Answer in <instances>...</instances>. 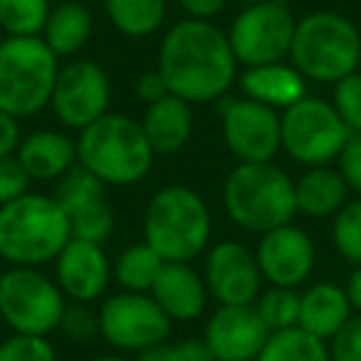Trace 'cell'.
Here are the masks:
<instances>
[{
	"instance_id": "cell-25",
	"label": "cell",
	"mask_w": 361,
	"mask_h": 361,
	"mask_svg": "<svg viewBox=\"0 0 361 361\" xmlns=\"http://www.w3.org/2000/svg\"><path fill=\"white\" fill-rule=\"evenodd\" d=\"M92 27H94V18L90 8L70 0L52 8L40 37L57 57H75L90 42Z\"/></svg>"
},
{
	"instance_id": "cell-29",
	"label": "cell",
	"mask_w": 361,
	"mask_h": 361,
	"mask_svg": "<svg viewBox=\"0 0 361 361\" xmlns=\"http://www.w3.org/2000/svg\"><path fill=\"white\" fill-rule=\"evenodd\" d=\"M50 11V0H0V30L6 37H40Z\"/></svg>"
},
{
	"instance_id": "cell-23",
	"label": "cell",
	"mask_w": 361,
	"mask_h": 361,
	"mask_svg": "<svg viewBox=\"0 0 361 361\" xmlns=\"http://www.w3.org/2000/svg\"><path fill=\"white\" fill-rule=\"evenodd\" d=\"M354 314L346 297L344 287L336 282H317L300 292V329L317 336L322 341H329L341 329L349 317Z\"/></svg>"
},
{
	"instance_id": "cell-7",
	"label": "cell",
	"mask_w": 361,
	"mask_h": 361,
	"mask_svg": "<svg viewBox=\"0 0 361 361\" xmlns=\"http://www.w3.org/2000/svg\"><path fill=\"white\" fill-rule=\"evenodd\" d=\"M60 57L42 37H3L0 42V109L16 119L50 106Z\"/></svg>"
},
{
	"instance_id": "cell-40",
	"label": "cell",
	"mask_w": 361,
	"mask_h": 361,
	"mask_svg": "<svg viewBox=\"0 0 361 361\" xmlns=\"http://www.w3.org/2000/svg\"><path fill=\"white\" fill-rule=\"evenodd\" d=\"M166 356L169 361H213L203 339H183L178 344H169Z\"/></svg>"
},
{
	"instance_id": "cell-31",
	"label": "cell",
	"mask_w": 361,
	"mask_h": 361,
	"mask_svg": "<svg viewBox=\"0 0 361 361\" xmlns=\"http://www.w3.org/2000/svg\"><path fill=\"white\" fill-rule=\"evenodd\" d=\"M331 243L334 250L349 265H361V198L346 201L331 218Z\"/></svg>"
},
{
	"instance_id": "cell-48",
	"label": "cell",
	"mask_w": 361,
	"mask_h": 361,
	"mask_svg": "<svg viewBox=\"0 0 361 361\" xmlns=\"http://www.w3.org/2000/svg\"><path fill=\"white\" fill-rule=\"evenodd\" d=\"M0 344H3V339H0Z\"/></svg>"
},
{
	"instance_id": "cell-3",
	"label": "cell",
	"mask_w": 361,
	"mask_h": 361,
	"mask_svg": "<svg viewBox=\"0 0 361 361\" xmlns=\"http://www.w3.org/2000/svg\"><path fill=\"white\" fill-rule=\"evenodd\" d=\"M70 240V221L52 196L27 191L0 206V257L11 267L55 262Z\"/></svg>"
},
{
	"instance_id": "cell-24",
	"label": "cell",
	"mask_w": 361,
	"mask_h": 361,
	"mask_svg": "<svg viewBox=\"0 0 361 361\" xmlns=\"http://www.w3.org/2000/svg\"><path fill=\"white\" fill-rule=\"evenodd\" d=\"M346 201H349V188L331 164L312 166L295 180L297 213L307 218H334V213Z\"/></svg>"
},
{
	"instance_id": "cell-9",
	"label": "cell",
	"mask_w": 361,
	"mask_h": 361,
	"mask_svg": "<svg viewBox=\"0 0 361 361\" xmlns=\"http://www.w3.org/2000/svg\"><path fill=\"white\" fill-rule=\"evenodd\" d=\"M67 297L37 267H8L0 275V317L16 334L47 336L60 329Z\"/></svg>"
},
{
	"instance_id": "cell-16",
	"label": "cell",
	"mask_w": 361,
	"mask_h": 361,
	"mask_svg": "<svg viewBox=\"0 0 361 361\" xmlns=\"http://www.w3.org/2000/svg\"><path fill=\"white\" fill-rule=\"evenodd\" d=\"M260 275L272 287H297L312 275L317 262V247L310 233L295 223H287L260 235L255 247Z\"/></svg>"
},
{
	"instance_id": "cell-15",
	"label": "cell",
	"mask_w": 361,
	"mask_h": 361,
	"mask_svg": "<svg viewBox=\"0 0 361 361\" xmlns=\"http://www.w3.org/2000/svg\"><path fill=\"white\" fill-rule=\"evenodd\" d=\"M208 295L221 305H255L262 292V275L255 252L235 240H221L203 262Z\"/></svg>"
},
{
	"instance_id": "cell-11",
	"label": "cell",
	"mask_w": 361,
	"mask_h": 361,
	"mask_svg": "<svg viewBox=\"0 0 361 361\" xmlns=\"http://www.w3.org/2000/svg\"><path fill=\"white\" fill-rule=\"evenodd\" d=\"M99 334L114 349L139 354L169 339L171 319L164 314L149 292H124L102 302L97 312Z\"/></svg>"
},
{
	"instance_id": "cell-14",
	"label": "cell",
	"mask_w": 361,
	"mask_h": 361,
	"mask_svg": "<svg viewBox=\"0 0 361 361\" xmlns=\"http://www.w3.org/2000/svg\"><path fill=\"white\" fill-rule=\"evenodd\" d=\"M52 198L70 221L72 238L104 245L114 233V211L106 201V186L99 178L80 169L62 176Z\"/></svg>"
},
{
	"instance_id": "cell-38",
	"label": "cell",
	"mask_w": 361,
	"mask_h": 361,
	"mask_svg": "<svg viewBox=\"0 0 361 361\" xmlns=\"http://www.w3.org/2000/svg\"><path fill=\"white\" fill-rule=\"evenodd\" d=\"M20 141H23L20 119H16V116H11L8 111L0 109V159L16 156Z\"/></svg>"
},
{
	"instance_id": "cell-43",
	"label": "cell",
	"mask_w": 361,
	"mask_h": 361,
	"mask_svg": "<svg viewBox=\"0 0 361 361\" xmlns=\"http://www.w3.org/2000/svg\"><path fill=\"white\" fill-rule=\"evenodd\" d=\"M166 349H169V341H161V344L149 346V349L139 351L134 361H169V356H166Z\"/></svg>"
},
{
	"instance_id": "cell-39",
	"label": "cell",
	"mask_w": 361,
	"mask_h": 361,
	"mask_svg": "<svg viewBox=\"0 0 361 361\" xmlns=\"http://www.w3.org/2000/svg\"><path fill=\"white\" fill-rule=\"evenodd\" d=\"M134 94L139 97L141 102L151 104V102L161 99V97L171 94V92H169V87H166L164 77L159 75V70H149V72H144V75L136 77V82H134Z\"/></svg>"
},
{
	"instance_id": "cell-30",
	"label": "cell",
	"mask_w": 361,
	"mask_h": 361,
	"mask_svg": "<svg viewBox=\"0 0 361 361\" xmlns=\"http://www.w3.org/2000/svg\"><path fill=\"white\" fill-rule=\"evenodd\" d=\"M255 310L270 334L295 329L300 324V292L292 287H270L267 292H260V297L255 300Z\"/></svg>"
},
{
	"instance_id": "cell-21",
	"label": "cell",
	"mask_w": 361,
	"mask_h": 361,
	"mask_svg": "<svg viewBox=\"0 0 361 361\" xmlns=\"http://www.w3.org/2000/svg\"><path fill=\"white\" fill-rule=\"evenodd\" d=\"M141 129L149 139L154 154H178L191 141L193 134V109L186 99L166 94L146 104L141 116Z\"/></svg>"
},
{
	"instance_id": "cell-13",
	"label": "cell",
	"mask_w": 361,
	"mask_h": 361,
	"mask_svg": "<svg viewBox=\"0 0 361 361\" xmlns=\"http://www.w3.org/2000/svg\"><path fill=\"white\" fill-rule=\"evenodd\" d=\"M223 102V141L238 164L275 161V156L282 151L280 111L247 97Z\"/></svg>"
},
{
	"instance_id": "cell-34",
	"label": "cell",
	"mask_w": 361,
	"mask_h": 361,
	"mask_svg": "<svg viewBox=\"0 0 361 361\" xmlns=\"http://www.w3.org/2000/svg\"><path fill=\"white\" fill-rule=\"evenodd\" d=\"M331 361H361V314H351L326 341Z\"/></svg>"
},
{
	"instance_id": "cell-17",
	"label": "cell",
	"mask_w": 361,
	"mask_h": 361,
	"mask_svg": "<svg viewBox=\"0 0 361 361\" xmlns=\"http://www.w3.org/2000/svg\"><path fill=\"white\" fill-rule=\"evenodd\" d=\"M267 339L270 329L255 305H221L203 331V341L216 361H255Z\"/></svg>"
},
{
	"instance_id": "cell-32",
	"label": "cell",
	"mask_w": 361,
	"mask_h": 361,
	"mask_svg": "<svg viewBox=\"0 0 361 361\" xmlns=\"http://www.w3.org/2000/svg\"><path fill=\"white\" fill-rule=\"evenodd\" d=\"M331 104L351 134L361 136V72L341 77L331 90Z\"/></svg>"
},
{
	"instance_id": "cell-47",
	"label": "cell",
	"mask_w": 361,
	"mask_h": 361,
	"mask_svg": "<svg viewBox=\"0 0 361 361\" xmlns=\"http://www.w3.org/2000/svg\"><path fill=\"white\" fill-rule=\"evenodd\" d=\"M3 37H6V35H3V30H0V42H3Z\"/></svg>"
},
{
	"instance_id": "cell-33",
	"label": "cell",
	"mask_w": 361,
	"mask_h": 361,
	"mask_svg": "<svg viewBox=\"0 0 361 361\" xmlns=\"http://www.w3.org/2000/svg\"><path fill=\"white\" fill-rule=\"evenodd\" d=\"M0 361H57V351L47 336L13 334L0 344Z\"/></svg>"
},
{
	"instance_id": "cell-41",
	"label": "cell",
	"mask_w": 361,
	"mask_h": 361,
	"mask_svg": "<svg viewBox=\"0 0 361 361\" xmlns=\"http://www.w3.org/2000/svg\"><path fill=\"white\" fill-rule=\"evenodd\" d=\"M178 3H180V8L188 13V18L213 20V18L226 8L228 0H178Z\"/></svg>"
},
{
	"instance_id": "cell-46",
	"label": "cell",
	"mask_w": 361,
	"mask_h": 361,
	"mask_svg": "<svg viewBox=\"0 0 361 361\" xmlns=\"http://www.w3.org/2000/svg\"><path fill=\"white\" fill-rule=\"evenodd\" d=\"M356 70L361 72V40H359V67H356Z\"/></svg>"
},
{
	"instance_id": "cell-8",
	"label": "cell",
	"mask_w": 361,
	"mask_h": 361,
	"mask_svg": "<svg viewBox=\"0 0 361 361\" xmlns=\"http://www.w3.org/2000/svg\"><path fill=\"white\" fill-rule=\"evenodd\" d=\"M282 151L305 169L329 166L339 159L341 149L351 139V131L336 114L334 104L319 97H302L280 111Z\"/></svg>"
},
{
	"instance_id": "cell-1",
	"label": "cell",
	"mask_w": 361,
	"mask_h": 361,
	"mask_svg": "<svg viewBox=\"0 0 361 361\" xmlns=\"http://www.w3.org/2000/svg\"><path fill=\"white\" fill-rule=\"evenodd\" d=\"M156 70L171 94L188 104H208L228 94L238 77V60L226 30L213 20L186 18L166 30Z\"/></svg>"
},
{
	"instance_id": "cell-45",
	"label": "cell",
	"mask_w": 361,
	"mask_h": 361,
	"mask_svg": "<svg viewBox=\"0 0 361 361\" xmlns=\"http://www.w3.org/2000/svg\"><path fill=\"white\" fill-rule=\"evenodd\" d=\"M235 3H240V6L245 8V6H255V3H262V0H235Z\"/></svg>"
},
{
	"instance_id": "cell-18",
	"label": "cell",
	"mask_w": 361,
	"mask_h": 361,
	"mask_svg": "<svg viewBox=\"0 0 361 361\" xmlns=\"http://www.w3.org/2000/svg\"><path fill=\"white\" fill-rule=\"evenodd\" d=\"M111 280V262L99 243L72 238L55 257V282L72 302L99 300Z\"/></svg>"
},
{
	"instance_id": "cell-28",
	"label": "cell",
	"mask_w": 361,
	"mask_h": 361,
	"mask_svg": "<svg viewBox=\"0 0 361 361\" xmlns=\"http://www.w3.org/2000/svg\"><path fill=\"white\" fill-rule=\"evenodd\" d=\"M255 361H331L326 341L307 334L305 329L272 331Z\"/></svg>"
},
{
	"instance_id": "cell-5",
	"label": "cell",
	"mask_w": 361,
	"mask_h": 361,
	"mask_svg": "<svg viewBox=\"0 0 361 361\" xmlns=\"http://www.w3.org/2000/svg\"><path fill=\"white\" fill-rule=\"evenodd\" d=\"M213 218L206 198L188 186H164L151 196L144 213V243L166 262H191L206 252Z\"/></svg>"
},
{
	"instance_id": "cell-35",
	"label": "cell",
	"mask_w": 361,
	"mask_h": 361,
	"mask_svg": "<svg viewBox=\"0 0 361 361\" xmlns=\"http://www.w3.org/2000/svg\"><path fill=\"white\" fill-rule=\"evenodd\" d=\"M30 176L23 169L18 156H8L0 159V206L16 201V198L25 196L30 188Z\"/></svg>"
},
{
	"instance_id": "cell-22",
	"label": "cell",
	"mask_w": 361,
	"mask_h": 361,
	"mask_svg": "<svg viewBox=\"0 0 361 361\" xmlns=\"http://www.w3.org/2000/svg\"><path fill=\"white\" fill-rule=\"evenodd\" d=\"M240 90L247 99L285 111L287 106L307 97V80L290 62H270V65L245 67L240 75Z\"/></svg>"
},
{
	"instance_id": "cell-6",
	"label": "cell",
	"mask_w": 361,
	"mask_h": 361,
	"mask_svg": "<svg viewBox=\"0 0 361 361\" xmlns=\"http://www.w3.org/2000/svg\"><path fill=\"white\" fill-rule=\"evenodd\" d=\"M359 27L341 13H307L295 25L287 60L307 82L336 85L359 67Z\"/></svg>"
},
{
	"instance_id": "cell-37",
	"label": "cell",
	"mask_w": 361,
	"mask_h": 361,
	"mask_svg": "<svg viewBox=\"0 0 361 361\" xmlns=\"http://www.w3.org/2000/svg\"><path fill=\"white\" fill-rule=\"evenodd\" d=\"M336 171L344 178L349 193H356L361 198V136L359 134H351V139L341 149L339 159H336Z\"/></svg>"
},
{
	"instance_id": "cell-10",
	"label": "cell",
	"mask_w": 361,
	"mask_h": 361,
	"mask_svg": "<svg viewBox=\"0 0 361 361\" xmlns=\"http://www.w3.org/2000/svg\"><path fill=\"white\" fill-rule=\"evenodd\" d=\"M297 18L287 0H262L245 6L228 27V42L238 65L257 67L290 57Z\"/></svg>"
},
{
	"instance_id": "cell-49",
	"label": "cell",
	"mask_w": 361,
	"mask_h": 361,
	"mask_svg": "<svg viewBox=\"0 0 361 361\" xmlns=\"http://www.w3.org/2000/svg\"><path fill=\"white\" fill-rule=\"evenodd\" d=\"M213 361H216V359H213Z\"/></svg>"
},
{
	"instance_id": "cell-36",
	"label": "cell",
	"mask_w": 361,
	"mask_h": 361,
	"mask_svg": "<svg viewBox=\"0 0 361 361\" xmlns=\"http://www.w3.org/2000/svg\"><path fill=\"white\" fill-rule=\"evenodd\" d=\"M60 329L65 331L70 339L87 341V339H92L97 331H99V322H97L94 312L87 310V307L80 305V302H75V305H67Z\"/></svg>"
},
{
	"instance_id": "cell-20",
	"label": "cell",
	"mask_w": 361,
	"mask_h": 361,
	"mask_svg": "<svg viewBox=\"0 0 361 361\" xmlns=\"http://www.w3.org/2000/svg\"><path fill=\"white\" fill-rule=\"evenodd\" d=\"M16 156L32 180H60L75 169L77 146L62 131L40 129L23 136Z\"/></svg>"
},
{
	"instance_id": "cell-27",
	"label": "cell",
	"mask_w": 361,
	"mask_h": 361,
	"mask_svg": "<svg viewBox=\"0 0 361 361\" xmlns=\"http://www.w3.org/2000/svg\"><path fill=\"white\" fill-rule=\"evenodd\" d=\"M164 262L149 243H134L119 252L111 265V277L124 292H149Z\"/></svg>"
},
{
	"instance_id": "cell-26",
	"label": "cell",
	"mask_w": 361,
	"mask_h": 361,
	"mask_svg": "<svg viewBox=\"0 0 361 361\" xmlns=\"http://www.w3.org/2000/svg\"><path fill=\"white\" fill-rule=\"evenodd\" d=\"M111 27L124 37H149L166 20V0H104Z\"/></svg>"
},
{
	"instance_id": "cell-12",
	"label": "cell",
	"mask_w": 361,
	"mask_h": 361,
	"mask_svg": "<svg viewBox=\"0 0 361 361\" xmlns=\"http://www.w3.org/2000/svg\"><path fill=\"white\" fill-rule=\"evenodd\" d=\"M111 104V80L94 60H70L60 67L50 106L55 116L70 129L82 131L104 116Z\"/></svg>"
},
{
	"instance_id": "cell-44",
	"label": "cell",
	"mask_w": 361,
	"mask_h": 361,
	"mask_svg": "<svg viewBox=\"0 0 361 361\" xmlns=\"http://www.w3.org/2000/svg\"><path fill=\"white\" fill-rule=\"evenodd\" d=\"M87 361H131V359L119 356V354H102V356H92V359H87Z\"/></svg>"
},
{
	"instance_id": "cell-4",
	"label": "cell",
	"mask_w": 361,
	"mask_h": 361,
	"mask_svg": "<svg viewBox=\"0 0 361 361\" xmlns=\"http://www.w3.org/2000/svg\"><path fill=\"white\" fill-rule=\"evenodd\" d=\"M223 206L238 228L262 235L297 216L295 180L275 161L238 164L223 183Z\"/></svg>"
},
{
	"instance_id": "cell-2",
	"label": "cell",
	"mask_w": 361,
	"mask_h": 361,
	"mask_svg": "<svg viewBox=\"0 0 361 361\" xmlns=\"http://www.w3.org/2000/svg\"><path fill=\"white\" fill-rule=\"evenodd\" d=\"M77 164L104 186H134L154 166V149L141 121L106 111L80 131L75 141Z\"/></svg>"
},
{
	"instance_id": "cell-19",
	"label": "cell",
	"mask_w": 361,
	"mask_h": 361,
	"mask_svg": "<svg viewBox=\"0 0 361 361\" xmlns=\"http://www.w3.org/2000/svg\"><path fill=\"white\" fill-rule=\"evenodd\" d=\"M149 295L171 322H193L208 305V287L191 262H164Z\"/></svg>"
},
{
	"instance_id": "cell-42",
	"label": "cell",
	"mask_w": 361,
	"mask_h": 361,
	"mask_svg": "<svg viewBox=\"0 0 361 361\" xmlns=\"http://www.w3.org/2000/svg\"><path fill=\"white\" fill-rule=\"evenodd\" d=\"M344 292H346V297H349L351 312L361 314V265H356L354 270L349 272V277H346V285H344Z\"/></svg>"
}]
</instances>
